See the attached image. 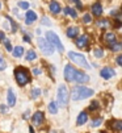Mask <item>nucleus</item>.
Returning <instances> with one entry per match:
<instances>
[{
  "label": "nucleus",
  "mask_w": 122,
  "mask_h": 133,
  "mask_svg": "<svg viewBox=\"0 0 122 133\" xmlns=\"http://www.w3.org/2000/svg\"><path fill=\"white\" fill-rule=\"evenodd\" d=\"M12 54L16 58H20V57H23V54H24V48L23 46H16L15 49H12Z\"/></svg>",
  "instance_id": "19"
},
{
  "label": "nucleus",
  "mask_w": 122,
  "mask_h": 133,
  "mask_svg": "<svg viewBox=\"0 0 122 133\" xmlns=\"http://www.w3.org/2000/svg\"><path fill=\"white\" fill-rule=\"evenodd\" d=\"M49 8H50V12L54 13V15H58V13L60 12V5H59V3H56V2H51L50 5H49Z\"/></svg>",
  "instance_id": "18"
},
{
  "label": "nucleus",
  "mask_w": 122,
  "mask_h": 133,
  "mask_svg": "<svg viewBox=\"0 0 122 133\" xmlns=\"http://www.w3.org/2000/svg\"><path fill=\"white\" fill-rule=\"evenodd\" d=\"M49 112L51 113V115H56V113H58V103L50 102V104H49Z\"/></svg>",
  "instance_id": "21"
},
{
  "label": "nucleus",
  "mask_w": 122,
  "mask_h": 133,
  "mask_svg": "<svg viewBox=\"0 0 122 133\" xmlns=\"http://www.w3.org/2000/svg\"><path fill=\"white\" fill-rule=\"evenodd\" d=\"M42 24H44V25H47V26H50V25H51L50 18H49V17H46V16H44V17H42Z\"/></svg>",
  "instance_id": "32"
},
{
  "label": "nucleus",
  "mask_w": 122,
  "mask_h": 133,
  "mask_svg": "<svg viewBox=\"0 0 122 133\" xmlns=\"http://www.w3.org/2000/svg\"><path fill=\"white\" fill-rule=\"evenodd\" d=\"M37 42H38V46H39L41 51H42L44 54L51 55V54L54 53V46H53L46 38H44V37H39V38L37 40Z\"/></svg>",
  "instance_id": "6"
},
{
  "label": "nucleus",
  "mask_w": 122,
  "mask_h": 133,
  "mask_svg": "<svg viewBox=\"0 0 122 133\" xmlns=\"http://www.w3.org/2000/svg\"><path fill=\"white\" fill-rule=\"evenodd\" d=\"M68 58H70L74 63H76V65H79V66H81V67L91 69V65L88 63L87 58H85L83 54H79V53H75V51H68Z\"/></svg>",
  "instance_id": "4"
},
{
  "label": "nucleus",
  "mask_w": 122,
  "mask_h": 133,
  "mask_svg": "<svg viewBox=\"0 0 122 133\" xmlns=\"http://www.w3.org/2000/svg\"><path fill=\"white\" fill-rule=\"evenodd\" d=\"M103 42H104L108 48H110L114 42H117V37H116V34L112 33V32H105V33L103 34Z\"/></svg>",
  "instance_id": "7"
},
{
  "label": "nucleus",
  "mask_w": 122,
  "mask_h": 133,
  "mask_svg": "<svg viewBox=\"0 0 122 133\" xmlns=\"http://www.w3.org/2000/svg\"><path fill=\"white\" fill-rule=\"evenodd\" d=\"M109 21L108 20H101V21H97V26H100V28H106V26H109Z\"/></svg>",
  "instance_id": "29"
},
{
  "label": "nucleus",
  "mask_w": 122,
  "mask_h": 133,
  "mask_svg": "<svg viewBox=\"0 0 122 133\" xmlns=\"http://www.w3.org/2000/svg\"><path fill=\"white\" fill-rule=\"evenodd\" d=\"M98 103L97 102H92L91 104H89V107H88V111L89 112H93V111H96V109H98Z\"/></svg>",
  "instance_id": "28"
},
{
  "label": "nucleus",
  "mask_w": 122,
  "mask_h": 133,
  "mask_svg": "<svg viewBox=\"0 0 122 133\" xmlns=\"http://www.w3.org/2000/svg\"><path fill=\"white\" fill-rule=\"evenodd\" d=\"M89 81V77L83 72V71H80V70H75V75H74V82H77V83H87Z\"/></svg>",
  "instance_id": "8"
},
{
  "label": "nucleus",
  "mask_w": 122,
  "mask_h": 133,
  "mask_svg": "<svg viewBox=\"0 0 122 133\" xmlns=\"http://www.w3.org/2000/svg\"><path fill=\"white\" fill-rule=\"evenodd\" d=\"M35 20H37L35 12H33V11H26V13H25V23H26V25L33 24Z\"/></svg>",
  "instance_id": "13"
},
{
  "label": "nucleus",
  "mask_w": 122,
  "mask_h": 133,
  "mask_svg": "<svg viewBox=\"0 0 122 133\" xmlns=\"http://www.w3.org/2000/svg\"><path fill=\"white\" fill-rule=\"evenodd\" d=\"M93 55L96 57V58H103V57H104V51H103V49H95Z\"/></svg>",
  "instance_id": "27"
},
{
  "label": "nucleus",
  "mask_w": 122,
  "mask_h": 133,
  "mask_svg": "<svg viewBox=\"0 0 122 133\" xmlns=\"http://www.w3.org/2000/svg\"><path fill=\"white\" fill-rule=\"evenodd\" d=\"M121 9H122V7H121Z\"/></svg>",
  "instance_id": "44"
},
{
  "label": "nucleus",
  "mask_w": 122,
  "mask_h": 133,
  "mask_svg": "<svg viewBox=\"0 0 122 133\" xmlns=\"http://www.w3.org/2000/svg\"><path fill=\"white\" fill-rule=\"evenodd\" d=\"M101 123H103V119H101V117H96V119H93V121L91 123V127H92V128H96V127H98Z\"/></svg>",
  "instance_id": "26"
},
{
  "label": "nucleus",
  "mask_w": 122,
  "mask_h": 133,
  "mask_svg": "<svg viewBox=\"0 0 122 133\" xmlns=\"http://www.w3.org/2000/svg\"><path fill=\"white\" fill-rule=\"evenodd\" d=\"M24 41H25V42H30V37H29V34L24 33Z\"/></svg>",
  "instance_id": "37"
},
{
  "label": "nucleus",
  "mask_w": 122,
  "mask_h": 133,
  "mask_svg": "<svg viewBox=\"0 0 122 133\" xmlns=\"http://www.w3.org/2000/svg\"><path fill=\"white\" fill-rule=\"evenodd\" d=\"M66 33H67V37H70V38H76V36H77V28L76 26H70Z\"/></svg>",
  "instance_id": "20"
},
{
  "label": "nucleus",
  "mask_w": 122,
  "mask_h": 133,
  "mask_svg": "<svg viewBox=\"0 0 122 133\" xmlns=\"http://www.w3.org/2000/svg\"><path fill=\"white\" fill-rule=\"evenodd\" d=\"M63 12H64V15H70V16H71V17H74V18H76V17H77L76 11H75V9H72L71 7H66Z\"/></svg>",
  "instance_id": "22"
},
{
  "label": "nucleus",
  "mask_w": 122,
  "mask_h": 133,
  "mask_svg": "<svg viewBox=\"0 0 122 133\" xmlns=\"http://www.w3.org/2000/svg\"><path fill=\"white\" fill-rule=\"evenodd\" d=\"M2 40H5V34H4V32H0V41Z\"/></svg>",
  "instance_id": "41"
},
{
  "label": "nucleus",
  "mask_w": 122,
  "mask_h": 133,
  "mask_svg": "<svg viewBox=\"0 0 122 133\" xmlns=\"http://www.w3.org/2000/svg\"><path fill=\"white\" fill-rule=\"evenodd\" d=\"M76 46L80 48V49H84V48H88L89 45V37L87 34H83V36H80L76 38Z\"/></svg>",
  "instance_id": "9"
},
{
  "label": "nucleus",
  "mask_w": 122,
  "mask_h": 133,
  "mask_svg": "<svg viewBox=\"0 0 122 133\" xmlns=\"http://www.w3.org/2000/svg\"><path fill=\"white\" fill-rule=\"evenodd\" d=\"M87 120H88V113H87V112H81L80 115L77 116L76 124H77V125H83V124L87 123Z\"/></svg>",
  "instance_id": "17"
},
{
  "label": "nucleus",
  "mask_w": 122,
  "mask_h": 133,
  "mask_svg": "<svg viewBox=\"0 0 122 133\" xmlns=\"http://www.w3.org/2000/svg\"><path fill=\"white\" fill-rule=\"evenodd\" d=\"M5 67H7V63H5V61L3 59V57H2V54H0V71H3V70H5Z\"/></svg>",
  "instance_id": "31"
},
{
  "label": "nucleus",
  "mask_w": 122,
  "mask_h": 133,
  "mask_svg": "<svg viewBox=\"0 0 122 133\" xmlns=\"http://www.w3.org/2000/svg\"><path fill=\"white\" fill-rule=\"evenodd\" d=\"M116 62H117V65H119V66L122 67V54H119V55L117 57V59H116Z\"/></svg>",
  "instance_id": "35"
},
{
  "label": "nucleus",
  "mask_w": 122,
  "mask_h": 133,
  "mask_svg": "<svg viewBox=\"0 0 122 133\" xmlns=\"http://www.w3.org/2000/svg\"><path fill=\"white\" fill-rule=\"evenodd\" d=\"M4 45H5V49L8 51H12V45H11V41L9 40H4Z\"/></svg>",
  "instance_id": "34"
},
{
  "label": "nucleus",
  "mask_w": 122,
  "mask_h": 133,
  "mask_svg": "<svg viewBox=\"0 0 122 133\" xmlns=\"http://www.w3.org/2000/svg\"><path fill=\"white\" fill-rule=\"evenodd\" d=\"M75 67L72 65H67L64 67V79L67 82H74V75H75Z\"/></svg>",
  "instance_id": "10"
},
{
  "label": "nucleus",
  "mask_w": 122,
  "mask_h": 133,
  "mask_svg": "<svg viewBox=\"0 0 122 133\" xmlns=\"http://www.w3.org/2000/svg\"><path fill=\"white\" fill-rule=\"evenodd\" d=\"M0 112H3V113H4V112H7V107H5L4 104L0 105Z\"/></svg>",
  "instance_id": "39"
},
{
  "label": "nucleus",
  "mask_w": 122,
  "mask_h": 133,
  "mask_svg": "<svg viewBox=\"0 0 122 133\" xmlns=\"http://www.w3.org/2000/svg\"><path fill=\"white\" fill-rule=\"evenodd\" d=\"M92 21V16L89 15V13H85L84 16H83V23L84 24H89Z\"/></svg>",
  "instance_id": "30"
},
{
  "label": "nucleus",
  "mask_w": 122,
  "mask_h": 133,
  "mask_svg": "<svg viewBox=\"0 0 122 133\" xmlns=\"http://www.w3.org/2000/svg\"><path fill=\"white\" fill-rule=\"evenodd\" d=\"M46 40L60 53H63L64 51V46L62 45V42H60L59 40V37L54 33V32H46Z\"/></svg>",
  "instance_id": "5"
},
{
  "label": "nucleus",
  "mask_w": 122,
  "mask_h": 133,
  "mask_svg": "<svg viewBox=\"0 0 122 133\" xmlns=\"http://www.w3.org/2000/svg\"><path fill=\"white\" fill-rule=\"evenodd\" d=\"M26 61H34L35 58H37V54H35V51L34 50H29L28 53H26Z\"/></svg>",
  "instance_id": "23"
},
{
  "label": "nucleus",
  "mask_w": 122,
  "mask_h": 133,
  "mask_svg": "<svg viewBox=\"0 0 122 133\" xmlns=\"http://www.w3.org/2000/svg\"><path fill=\"white\" fill-rule=\"evenodd\" d=\"M119 26H122V20H116V23H114V28H119Z\"/></svg>",
  "instance_id": "36"
},
{
  "label": "nucleus",
  "mask_w": 122,
  "mask_h": 133,
  "mask_svg": "<svg viewBox=\"0 0 122 133\" xmlns=\"http://www.w3.org/2000/svg\"><path fill=\"white\" fill-rule=\"evenodd\" d=\"M92 15L96 16V17H100L101 15H103V7H101L100 3H95L92 5Z\"/></svg>",
  "instance_id": "15"
},
{
  "label": "nucleus",
  "mask_w": 122,
  "mask_h": 133,
  "mask_svg": "<svg viewBox=\"0 0 122 133\" xmlns=\"http://www.w3.org/2000/svg\"><path fill=\"white\" fill-rule=\"evenodd\" d=\"M29 132H30V133H34V129H33V128L30 127V128H29Z\"/></svg>",
  "instance_id": "42"
},
{
  "label": "nucleus",
  "mask_w": 122,
  "mask_h": 133,
  "mask_svg": "<svg viewBox=\"0 0 122 133\" xmlns=\"http://www.w3.org/2000/svg\"><path fill=\"white\" fill-rule=\"evenodd\" d=\"M108 125H109L113 130H118V132L122 130V120H112V121L108 123Z\"/></svg>",
  "instance_id": "14"
},
{
  "label": "nucleus",
  "mask_w": 122,
  "mask_h": 133,
  "mask_svg": "<svg viewBox=\"0 0 122 133\" xmlns=\"http://www.w3.org/2000/svg\"><path fill=\"white\" fill-rule=\"evenodd\" d=\"M44 120H45V115H44V112H41V111L35 112L34 115H33V117H32L33 124H34V125H37V127H39L41 124H42V123H44Z\"/></svg>",
  "instance_id": "12"
},
{
  "label": "nucleus",
  "mask_w": 122,
  "mask_h": 133,
  "mask_svg": "<svg viewBox=\"0 0 122 133\" xmlns=\"http://www.w3.org/2000/svg\"><path fill=\"white\" fill-rule=\"evenodd\" d=\"M33 74L39 75V74H41V70H39V69H33Z\"/></svg>",
  "instance_id": "40"
},
{
  "label": "nucleus",
  "mask_w": 122,
  "mask_h": 133,
  "mask_svg": "<svg viewBox=\"0 0 122 133\" xmlns=\"http://www.w3.org/2000/svg\"><path fill=\"white\" fill-rule=\"evenodd\" d=\"M110 49L113 50V51H122V42H114L112 46H110Z\"/></svg>",
  "instance_id": "24"
},
{
  "label": "nucleus",
  "mask_w": 122,
  "mask_h": 133,
  "mask_svg": "<svg viewBox=\"0 0 122 133\" xmlns=\"http://www.w3.org/2000/svg\"><path fill=\"white\" fill-rule=\"evenodd\" d=\"M95 94V91L92 88H88V87H84V86H75L70 94V98L75 102H79V100H84L89 96Z\"/></svg>",
  "instance_id": "1"
},
{
  "label": "nucleus",
  "mask_w": 122,
  "mask_h": 133,
  "mask_svg": "<svg viewBox=\"0 0 122 133\" xmlns=\"http://www.w3.org/2000/svg\"><path fill=\"white\" fill-rule=\"evenodd\" d=\"M41 95V90L39 88H33L32 90V99H38Z\"/></svg>",
  "instance_id": "25"
},
{
  "label": "nucleus",
  "mask_w": 122,
  "mask_h": 133,
  "mask_svg": "<svg viewBox=\"0 0 122 133\" xmlns=\"http://www.w3.org/2000/svg\"><path fill=\"white\" fill-rule=\"evenodd\" d=\"M100 75H101V78H104V79H110L116 75V71L112 67H104V69H101Z\"/></svg>",
  "instance_id": "11"
},
{
  "label": "nucleus",
  "mask_w": 122,
  "mask_h": 133,
  "mask_svg": "<svg viewBox=\"0 0 122 133\" xmlns=\"http://www.w3.org/2000/svg\"><path fill=\"white\" fill-rule=\"evenodd\" d=\"M18 7L23 8V9H28L29 8V3H26V2H18Z\"/></svg>",
  "instance_id": "33"
},
{
  "label": "nucleus",
  "mask_w": 122,
  "mask_h": 133,
  "mask_svg": "<svg viewBox=\"0 0 122 133\" xmlns=\"http://www.w3.org/2000/svg\"><path fill=\"white\" fill-rule=\"evenodd\" d=\"M71 2H74V3L77 5V8H79V9L81 8V3H80V0H71Z\"/></svg>",
  "instance_id": "38"
},
{
  "label": "nucleus",
  "mask_w": 122,
  "mask_h": 133,
  "mask_svg": "<svg viewBox=\"0 0 122 133\" xmlns=\"http://www.w3.org/2000/svg\"><path fill=\"white\" fill-rule=\"evenodd\" d=\"M70 100V92L64 84H60L58 87V104L59 107H67Z\"/></svg>",
  "instance_id": "3"
},
{
  "label": "nucleus",
  "mask_w": 122,
  "mask_h": 133,
  "mask_svg": "<svg viewBox=\"0 0 122 133\" xmlns=\"http://www.w3.org/2000/svg\"><path fill=\"white\" fill-rule=\"evenodd\" d=\"M0 8H2V3H0Z\"/></svg>",
  "instance_id": "43"
},
{
  "label": "nucleus",
  "mask_w": 122,
  "mask_h": 133,
  "mask_svg": "<svg viewBox=\"0 0 122 133\" xmlns=\"http://www.w3.org/2000/svg\"><path fill=\"white\" fill-rule=\"evenodd\" d=\"M7 99H8V104H9V107H13V105L16 104V95H15V92H13L12 88L8 90V96H7Z\"/></svg>",
  "instance_id": "16"
},
{
  "label": "nucleus",
  "mask_w": 122,
  "mask_h": 133,
  "mask_svg": "<svg viewBox=\"0 0 122 133\" xmlns=\"http://www.w3.org/2000/svg\"><path fill=\"white\" fill-rule=\"evenodd\" d=\"M15 78H16V82L18 86H25L30 82V74H29V70L25 69V67H16L15 70Z\"/></svg>",
  "instance_id": "2"
}]
</instances>
